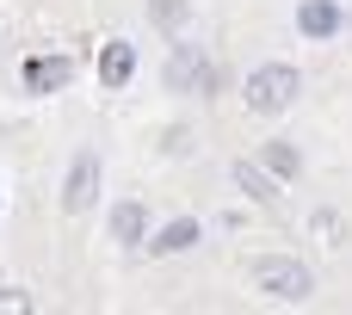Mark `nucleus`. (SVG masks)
<instances>
[{"mask_svg": "<svg viewBox=\"0 0 352 315\" xmlns=\"http://www.w3.org/2000/svg\"><path fill=\"white\" fill-rule=\"evenodd\" d=\"M74 80V62L68 56H31L25 62V93H62Z\"/></svg>", "mask_w": 352, "mask_h": 315, "instance_id": "5", "label": "nucleus"}, {"mask_svg": "<svg viewBox=\"0 0 352 315\" xmlns=\"http://www.w3.org/2000/svg\"><path fill=\"white\" fill-rule=\"evenodd\" d=\"M260 167H266L272 180H297V167H303V155H297L291 142H266V149H260Z\"/></svg>", "mask_w": 352, "mask_h": 315, "instance_id": "10", "label": "nucleus"}, {"mask_svg": "<svg viewBox=\"0 0 352 315\" xmlns=\"http://www.w3.org/2000/svg\"><path fill=\"white\" fill-rule=\"evenodd\" d=\"M186 12H192V0H148V19H155L161 31H179Z\"/></svg>", "mask_w": 352, "mask_h": 315, "instance_id": "12", "label": "nucleus"}, {"mask_svg": "<svg viewBox=\"0 0 352 315\" xmlns=\"http://www.w3.org/2000/svg\"><path fill=\"white\" fill-rule=\"evenodd\" d=\"M316 235H328V248H340V217L322 210V217H316Z\"/></svg>", "mask_w": 352, "mask_h": 315, "instance_id": "13", "label": "nucleus"}, {"mask_svg": "<svg viewBox=\"0 0 352 315\" xmlns=\"http://www.w3.org/2000/svg\"><path fill=\"white\" fill-rule=\"evenodd\" d=\"M167 87H173V93H210V87H217L210 56H204L198 43H173V56H167Z\"/></svg>", "mask_w": 352, "mask_h": 315, "instance_id": "4", "label": "nucleus"}, {"mask_svg": "<svg viewBox=\"0 0 352 315\" xmlns=\"http://www.w3.org/2000/svg\"><path fill=\"white\" fill-rule=\"evenodd\" d=\"M297 25H303V37H334V31L346 25V12H340L334 0H303V6H297Z\"/></svg>", "mask_w": 352, "mask_h": 315, "instance_id": "6", "label": "nucleus"}, {"mask_svg": "<svg viewBox=\"0 0 352 315\" xmlns=\"http://www.w3.org/2000/svg\"><path fill=\"white\" fill-rule=\"evenodd\" d=\"M99 186H105V161H99V149H80L74 167H68V186H62V210L68 217L93 210L99 204Z\"/></svg>", "mask_w": 352, "mask_h": 315, "instance_id": "3", "label": "nucleus"}, {"mask_svg": "<svg viewBox=\"0 0 352 315\" xmlns=\"http://www.w3.org/2000/svg\"><path fill=\"white\" fill-rule=\"evenodd\" d=\"M248 285L266 291L272 303H303V297L316 291L309 266H303V260H285V254H254V260H248Z\"/></svg>", "mask_w": 352, "mask_h": 315, "instance_id": "1", "label": "nucleus"}, {"mask_svg": "<svg viewBox=\"0 0 352 315\" xmlns=\"http://www.w3.org/2000/svg\"><path fill=\"white\" fill-rule=\"evenodd\" d=\"M235 186H241L248 198H260V204H272V198H278V180H272L266 167H248V161H235Z\"/></svg>", "mask_w": 352, "mask_h": 315, "instance_id": "11", "label": "nucleus"}, {"mask_svg": "<svg viewBox=\"0 0 352 315\" xmlns=\"http://www.w3.org/2000/svg\"><path fill=\"white\" fill-rule=\"evenodd\" d=\"M198 235H204V223H198V217H179V223H167V229L148 241V254H186Z\"/></svg>", "mask_w": 352, "mask_h": 315, "instance_id": "9", "label": "nucleus"}, {"mask_svg": "<svg viewBox=\"0 0 352 315\" xmlns=\"http://www.w3.org/2000/svg\"><path fill=\"white\" fill-rule=\"evenodd\" d=\"M130 74H136V43L111 37V43L99 50V80H105V87H124Z\"/></svg>", "mask_w": 352, "mask_h": 315, "instance_id": "7", "label": "nucleus"}, {"mask_svg": "<svg viewBox=\"0 0 352 315\" xmlns=\"http://www.w3.org/2000/svg\"><path fill=\"white\" fill-rule=\"evenodd\" d=\"M303 93V74L291 68V62H266V68H254L248 74V87H241V99H248V111H285L291 99Z\"/></svg>", "mask_w": 352, "mask_h": 315, "instance_id": "2", "label": "nucleus"}, {"mask_svg": "<svg viewBox=\"0 0 352 315\" xmlns=\"http://www.w3.org/2000/svg\"><path fill=\"white\" fill-rule=\"evenodd\" d=\"M0 309H37V303H31L19 285H6V291H0Z\"/></svg>", "mask_w": 352, "mask_h": 315, "instance_id": "14", "label": "nucleus"}, {"mask_svg": "<svg viewBox=\"0 0 352 315\" xmlns=\"http://www.w3.org/2000/svg\"><path fill=\"white\" fill-rule=\"evenodd\" d=\"M142 229H148V210H142L136 198H124V204L111 210V235H118L124 248H142Z\"/></svg>", "mask_w": 352, "mask_h": 315, "instance_id": "8", "label": "nucleus"}]
</instances>
